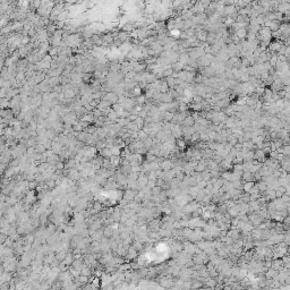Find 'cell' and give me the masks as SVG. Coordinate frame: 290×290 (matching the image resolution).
<instances>
[{
    "label": "cell",
    "instance_id": "cell-1",
    "mask_svg": "<svg viewBox=\"0 0 290 290\" xmlns=\"http://www.w3.org/2000/svg\"><path fill=\"white\" fill-rule=\"evenodd\" d=\"M82 79L84 81L86 84H88V83L91 82V74H88V73H86V74H84L82 76ZM92 83V82H91Z\"/></svg>",
    "mask_w": 290,
    "mask_h": 290
},
{
    "label": "cell",
    "instance_id": "cell-2",
    "mask_svg": "<svg viewBox=\"0 0 290 290\" xmlns=\"http://www.w3.org/2000/svg\"><path fill=\"white\" fill-rule=\"evenodd\" d=\"M103 41H104V43H111L112 41H113V36H112V34H108V35H104L103 36Z\"/></svg>",
    "mask_w": 290,
    "mask_h": 290
},
{
    "label": "cell",
    "instance_id": "cell-3",
    "mask_svg": "<svg viewBox=\"0 0 290 290\" xmlns=\"http://www.w3.org/2000/svg\"><path fill=\"white\" fill-rule=\"evenodd\" d=\"M58 55V49L57 48H52L50 50V56H57Z\"/></svg>",
    "mask_w": 290,
    "mask_h": 290
},
{
    "label": "cell",
    "instance_id": "cell-4",
    "mask_svg": "<svg viewBox=\"0 0 290 290\" xmlns=\"http://www.w3.org/2000/svg\"><path fill=\"white\" fill-rule=\"evenodd\" d=\"M24 77H25V75H24L23 73H19V74H17V76H16V79H17L18 82H21V81H23V79H24Z\"/></svg>",
    "mask_w": 290,
    "mask_h": 290
}]
</instances>
